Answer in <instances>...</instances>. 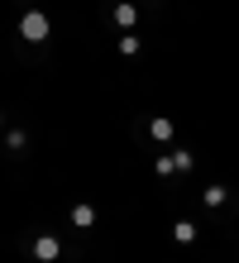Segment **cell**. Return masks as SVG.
<instances>
[{"instance_id": "9", "label": "cell", "mask_w": 239, "mask_h": 263, "mask_svg": "<svg viewBox=\"0 0 239 263\" xmlns=\"http://www.w3.org/2000/svg\"><path fill=\"white\" fill-rule=\"evenodd\" d=\"M120 53H124V58H134V53H139V39H134V34H124V39H120Z\"/></svg>"}, {"instance_id": "7", "label": "cell", "mask_w": 239, "mask_h": 263, "mask_svg": "<svg viewBox=\"0 0 239 263\" xmlns=\"http://www.w3.org/2000/svg\"><path fill=\"white\" fill-rule=\"evenodd\" d=\"M153 167H158V177H168V173H177V158H172V153H163Z\"/></svg>"}, {"instance_id": "1", "label": "cell", "mask_w": 239, "mask_h": 263, "mask_svg": "<svg viewBox=\"0 0 239 263\" xmlns=\"http://www.w3.org/2000/svg\"><path fill=\"white\" fill-rule=\"evenodd\" d=\"M20 34H24L29 43H43V39H48V14H43V10H29L24 20H20Z\"/></svg>"}, {"instance_id": "4", "label": "cell", "mask_w": 239, "mask_h": 263, "mask_svg": "<svg viewBox=\"0 0 239 263\" xmlns=\"http://www.w3.org/2000/svg\"><path fill=\"white\" fill-rule=\"evenodd\" d=\"M172 235H177V244H191V239H196V225H191V220H177V225H172Z\"/></svg>"}, {"instance_id": "2", "label": "cell", "mask_w": 239, "mask_h": 263, "mask_svg": "<svg viewBox=\"0 0 239 263\" xmlns=\"http://www.w3.org/2000/svg\"><path fill=\"white\" fill-rule=\"evenodd\" d=\"M34 254H39V258H43V263H53V258H58V254H62V244H58V239H53V235H39V239H34Z\"/></svg>"}, {"instance_id": "5", "label": "cell", "mask_w": 239, "mask_h": 263, "mask_svg": "<svg viewBox=\"0 0 239 263\" xmlns=\"http://www.w3.org/2000/svg\"><path fill=\"white\" fill-rule=\"evenodd\" d=\"M149 129H153V139H163V144H168V139H172V120H163V115H158Z\"/></svg>"}, {"instance_id": "6", "label": "cell", "mask_w": 239, "mask_h": 263, "mask_svg": "<svg viewBox=\"0 0 239 263\" xmlns=\"http://www.w3.org/2000/svg\"><path fill=\"white\" fill-rule=\"evenodd\" d=\"M115 24L130 29V24H134V5H115Z\"/></svg>"}, {"instance_id": "8", "label": "cell", "mask_w": 239, "mask_h": 263, "mask_svg": "<svg viewBox=\"0 0 239 263\" xmlns=\"http://www.w3.org/2000/svg\"><path fill=\"white\" fill-rule=\"evenodd\" d=\"M206 206H225V187H206Z\"/></svg>"}, {"instance_id": "3", "label": "cell", "mask_w": 239, "mask_h": 263, "mask_svg": "<svg viewBox=\"0 0 239 263\" xmlns=\"http://www.w3.org/2000/svg\"><path fill=\"white\" fill-rule=\"evenodd\" d=\"M72 225H77V230H91V225H96V211H91V206H72Z\"/></svg>"}, {"instance_id": "10", "label": "cell", "mask_w": 239, "mask_h": 263, "mask_svg": "<svg viewBox=\"0 0 239 263\" xmlns=\"http://www.w3.org/2000/svg\"><path fill=\"white\" fill-rule=\"evenodd\" d=\"M5 148L20 153V148H24V134H20V129H10V134H5Z\"/></svg>"}]
</instances>
